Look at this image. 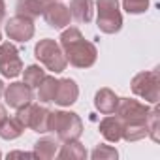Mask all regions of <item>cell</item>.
Wrapping results in <instances>:
<instances>
[{
    "label": "cell",
    "instance_id": "7",
    "mask_svg": "<svg viewBox=\"0 0 160 160\" xmlns=\"http://www.w3.org/2000/svg\"><path fill=\"white\" fill-rule=\"evenodd\" d=\"M149 106L147 104H141L138 100H132V98H119V104H117V117L122 121V124H138V122H145L147 119V113H149Z\"/></svg>",
    "mask_w": 160,
    "mask_h": 160
},
{
    "label": "cell",
    "instance_id": "2",
    "mask_svg": "<svg viewBox=\"0 0 160 160\" xmlns=\"http://www.w3.org/2000/svg\"><path fill=\"white\" fill-rule=\"evenodd\" d=\"M49 132H55L60 141H73L83 134V122L77 113L72 111H51Z\"/></svg>",
    "mask_w": 160,
    "mask_h": 160
},
{
    "label": "cell",
    "instance_id": "29",
    "mask_svg": "<svg viewBox=\"0 0 160 160\" xmlns=\"http://www.w3.org/2000/svg\"><path fill=\"white\" fill-rule=\"evenodd\" d=\"M2 94H4V83H2V79H0V98H2Z\"/></svg>",
    "mask_w": 160,
    "mask_h": 160
},
{
    "label": "cell",
    "instance_id": "8",
    "mask_svg": "<svg viewBox=\"0 0 160 160\" xmlns=\"http://www.w3.org/2000/svg\"><path fill=\"white\" fill-rule=\"evenodd\" d=\"M21 72H23V60L19 57V49L10 42L0 43V73L8 79H13Z\"/></svg>",
    "mask_w": 160,
    "mask_h": 160
},
{
    "label": "cell",
    "instance_id": "11",
    "mask_svg": "<svg viewBox=\"0 0 160 160\" xmlns=\"http://www.w3.org/2000/svg\"><path fill=\"white\" fill-rule=\"evenodd\" d=\"M43 19H45V23L51 28H64V27L70 25L72 13H70L68 6L60 4L58 0H53V2L45 8V12H43Z\"/></svg>",
    "mask_w": 160,
    "mask_h": 160
},
{
    "label": "cell",
    "instance_id": "13",
    "mask_svg": "<svg viewBox=\"0 0 160 160\" xmlns=\"http://www.w3.org/2000/svg\"><path fill=\"white\" fill-rule=\"evenodd\" d=\"M51 2H53V0H17L15 10H17V15L34 19V17L43 15L45 8H47Z\"/></svg>",
    "mask_w": 160,
    "mask_h": 160
},
{
    "label": "cell",
    "instance_id": "6",
    "mask_svg": "<svg viewBox=\"0 0 160 160\" xmlns=\"http://www.w3.org/2000/svg\"><path fill=\"white\" fill-rule=\"evenodd\" d=\"M15 119L25 126V128H32L38 134H45L49 132V119H51V111L47 108L36 106L32 102H28L27 106L17 109Z\"/></svg>",
    "mask_w": 160,
    "mask_h": 160
},
{
    "label": "cell",
    "instance_id": "9",
    "mask_svg": "<svg viewBox=\"0 0 160 160\" xmlns=\"http://www.w3.org/2000/svg\"><path fill=\"white\" fill-rule=\"evenodd\" d=\"M6 34L10 40L25 43V42L32 40V36H34V23L28 17L13 15L6 21Z\"/></svg>",
    "mask_w": 160,
    "mask_h": 160
},
{
    "label": "cell",
    "instance_id": "26",
    "mask_svg": "<svg viewBox=\"0 0 160 160\" xmlns=\"http://www.w3.org/2000/svg\"><path fill=\"white\" fill-rule=\"evenodd\" d=\"M8 156H10V158H15V156H27V158H36V156H34V152H23V151H13V152H10Z\"/></svg>",
    "mask_w": 160,
    "mask_h": 160
},
{
    "label": "cell",
    "instance_id": "18",
    "mask_svg": "<svg viewBox=\"0 0 160 160\" xmlns=\"http://www.w3.org/2000/svg\"><path fill=\"white\" fill-rule=\"evenodd\" d=\"M57 151H58V141H55L51 138H43V139L34 143V156L36 158H43V160L55 158Z\"/></svg>",
    "mask_w": 160,
    "mask_h": 160
},
{
    "label": "cell",
    "instance_id": "4",
    "mask_svg": "<svg viewBox=\"0 0 160 160\" xmlns=\"http://www.w3.org/2000/svg\"><path fill=\"white\" fill-rule=\"evenodd\" d=\"M132 92L145 102L156 106L160 100V70L154 68L151 72L136 73L132 79Z\"/></svg>",
    "mask_w": 160,
    "mask_h": 160
},
{
    "label": "cell",
    "instance_id": "17",
    "mask_svg": "<svg viewBox=\"0 0 160 160\" xmlns=\"http://www.w3.org/2000/svg\"><path fill=\"white\" fill-rule=\"evenodd\" d=\"M57 156L62 160H85L87 158V149L79 143L77 139L73 141H64V145L60 147V151H57Z\"/></svg>",
    "mask_w": 160,
    "mask_h": 160
},
{
    "label": "cell",
    "instance_id": "16",
    "mask_svg": "<svg viewBox=\"0 0 160 160\" xmlns=\"http://www.w3.org/2000/svg\"><path fill=\"white\" fill-rule=\"evenodd\" d=\"M92 0H70V13L77 23H91L92 19Z\"/></svg>",
    "mask_w": 160,
    "mask_h": 160
},
{
    "label": "cell",
    "instance_id": "3",
    "mask_svg": "<svg viewBox=\"0 0 160 160\" xmlns=\"http://www.w3.org/2000/svg\"><path fill=\"white\" fill-rule=\"evenodd\" d=\"M34 57L47 68L51 70L53 73H60L66 70L68 66V60L62 53V47L60 43H57L55 40L51 38H45V40H40L34 47Z\"/></svg>",
    "mask_w": 160,
    "mask_h": 160
},
{
    "label": "cell",
    "instance_id": "1",
    "mask_svg": "<svg viewBox=\"0 0 160 160\" xmlns=\"http://www.w3.org/2000/svg\"><path fill=\"white\" fill-rule=\"evenodd\" d=\"M60 47L66 60L75 68H91L98 57L96 45L87 42L81 30L75 27H70L60 34Z\"/></svg>",
    "mask_w": 160,
    "mask_h": 160
},
{
    "label": "cell",
    "instance_id": "23",
    "mask_svg": "<svg viewBox=\"0 0 160 160\" xmlns=\"http://www.w3.org/2000/svg\"><path fill=\"white\" fill-rule=\"evenodd\" d=\"M147 136V128L145 122H138V124H122V139L126 141H139Z\"/></svg>",
    "mask_w": 160,
    "mask_h": 160
},
{
    "label": "cell",
    "instance_id": "31",
    "mask_svg": "<svg viewBox=\"0 0 160 160\" xmlns=\"http://www.w3.org/2000/svg\"><path fill=\"white\" fill-rule=\"evenodd\" d=\"M0 158H2V152H0Z\"/></svg>",
    "mask_w": 160,
    "mask_h": 160
},
{
    "label": "cell",
    "instance_id": "10",
    "mask_svg": "<svg viewBox=\"0 0 160 160\" xmlns=\"http://www.w3.org/2000/svg\"><path fill=\"white\" fill-rule=\"evenodd\" d=\"M4 98H6V104L13 109H19L23 106H27L28 102H32L34 94H32V89L23 81V83H12L4 89Z\"/></svg>",
    "mask_w": 160,
    "mask_h": 160
},
{
    "label": "cell",
    "instance_id": "19",
    "mask_svg": "<svg viewBox=\"0 0 160 160\" xmlns=\"http://www.w3.org/2000/svg\"><path fill=\"white\" fill-rule=\"evenodd\" d=\"M57 85H58V79H55L53 75H45L42 79V83L38 85V100L43 104L53 102L55 92H57Z\"/></svg>",
    "mask_w": 160,
    "mask_h": 160
},
{
    "label": "cell",
    "instance_id": "22",
    "mask_svg": "<svg viewBox=\"0 0 160 160\" xmlns=\"http://www.w3.org/2000/svg\"><path fill=\"white\" fill-rule=\"evenodd\" d=\"M43 77H45V70L40 68V66H36V64H30L28 68H25L23 81H25L30 89H34V87H38V85L42 83Z\"/></svg>",
    "mask_w": 160,
    "mask_h": 160
},
{
    "label": "cell",
    "instance_id": "24",
    "mask_svg": "<svg viewBox=\"0 0 160 160\" xmlns=\"http://www.w3.org/2000/svg\"><path fill=\"white\" fill-rule=\"evenodd\" d=\"M91 156H92V160H113V158L119 156V152H117V149L111 147V145H98V147L92 151Z\"/></svg>",
    "mask_w": 160,
    "mask_h": 160
},
{
    "label": "cell",
    "instance_id": "12",
    "mask_svg": "<svg viewBox=\"0 0 160 160\" xmlns=\"http://www.w3.org/2000/svg\"><path fill=\"white\" fill-rule=\"evenodd\" d=\"M77 96H79V89H77V83L73 79L66 77V79H58V85H57V92H55V98L53 102L66 108V106H72L77 102Z\"/></svg>",
    "mask_w": 160,
    "mask_h": 160
},
{
    "label": "cell",
    "instance_id": "28",
    "mask_svg": "<svg viewBox=\"0 0 160 160\" xmlns=\"http://www.w3.org/2000/svg\"><path fill=\"white\" fill-rule=\"evenodd\" d=\"M6 117H8V115H6V108H4L2 104H0V122H2Z\"/></svg>",
    "mask_w": 160,
    "mask_h": 160
},
{
    "label": "cell",
    "instance_id": "5",
    "mask_svg": "<svg viewBox=\"0 0 160 160\" xmlns=\"http://www.w3.org/2000/svg\"><path fill=\"white\" fill-rule=\"evenodd\" d=\"M98 10V28L104 34H117L122 28V15L119 8V0H96Z\"/></svg>",
    "mask_w": 160,
    "mask_h": 160
},
{
    "label": "cell",
    "instance_id": "27",
    "mask_svg": "<svg viewBox=\"0 0 160 160\" xmlns=\"http://www.w3.org/2000/svg\"><path fill=\"white\" fill-rule=\"evenodd\" d=\"M6 19V4H4V0H0V25L4 23Z\"/></svg>",
    "mask_w": 160,
    "mask_h": 160
},
{
    "label": "cell",
    "instance_id": "20",
    "mask_svg": "<svg viewBox=\"0 0 160 160\" xmlns=\"http://www.w3.org/2000/svg\"><path fill=\"white\" fill-rule=\"evenodd\" d=\"M23 130H25V126L15 117L13 119L6 117L2 122H0V138L2 139H17L23 134Z\"/></svg>",
    "mask_w": 160,
    "mask_h": 160
},
{
    "label": "cell",
    "instance_id": "21",
    "mask_svg": "<svg viewBox=\"0 0 160 160\" xmlns=\"http://www.w3.org/2000/svg\"><path fill=\"white\" fill-rule=\"evenodd\" d=\"M145 128H147V136L154 143H158L160 141V134H158V130H160V109L156 106L152 109H149L147 119H145Z\"/></svg>",
    "mask_w": 160,
    "mask_h": 160
},
{
    "label": "cell",
    "instance_id": "14",
    "mask_svg": "<svg viewBox=\"0 0 160 160\" xmlns=\"http://www.w3.org/2000/svg\"><path fill=\"white\" fill-rule=\"evenodd\" d=\"M119 104V96L111 89H100L94 96V108L102 115H113Z\"/></svg>",
    "mask_w": 160,
    "mask_h": 160
},
{
    "label": "cell",
    "instance_id": "25",
    "mask_svg": "<svg viewBox=\"0 0 160 160\" xmlns=\"http://www.w3.org/2000/svg\"><path fill=\"white\" fill-rule=\"evenodd\" d=\"M122 8L132 15L145 13L149 10V0H122Z\"/></svg>",
    "mask_w": 160,
    "mask_h": 160
},
{
    "label": "cell",
    "instance_id": "15",
    "mask_svg": "<svg viewBox=\"0 0 160 160\" xmlns=\"http://www.w3.org/2000/svg\"><path fill=\"white\" fill-rule=\"evenodd\" d=\"M100 134L104 136V139L117 143L119 139H122V121L113 115L104 117L100 121Z\"/></svg>",
    "mask_w": 160,
    "mask_h": 160
},
{
    "label": "cell",
    "instance_id": "30",
    "mask_svg": "<svg viewBox=\"0 0 160 160\" xmlns=\"http://www.w3.org/2000/svg\"><path fill=\"white\" fill-rule=\"evenodd\" d=\"M0 42H2V34H0Z\"/></svg>",
    "mask_w": 160,
    "mask_h": 160
}]
</instances>
